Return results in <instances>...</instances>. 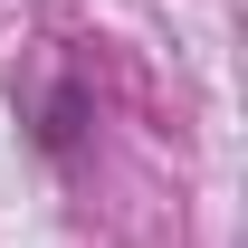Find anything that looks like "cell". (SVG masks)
I'll list each match as a JSON object with an SVG mask.
<instances>
[{
  "mask_svg": "<svg viewBox=\"0 0 248 248\" xmlns=\"http://www.w3.org/2000/svg\"><path fill=\"white\" fill-rule=\"evenodd\" d=\"M86 124H95V95H86V77L67 67L58 86H48V95L29 105V143H38L48 162H77V143H86Z\"/></svg>",
  "mask_w": 248,
  "mask_h": 248,
  "instance_id": "obj_1",
  "label": "cell"
}]
</instances>
